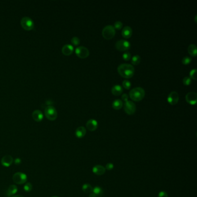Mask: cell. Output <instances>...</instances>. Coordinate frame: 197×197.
<instances>
[{
    "mask_svg": "<svg viewBox=\"0 0 197 197\" xmlns=\"http://www.w3.org/2000/svg\"><path fill=\"white\" fill-rule=\"evenodd\" d=\"M119 74L125 78H130L135 73V68L133 65L127 63H123L119 65L117 67Z\"/></svg>",
    "mask_w": 197,
    "mask_h": 197,
    "instance_id": "6da1fadb",
    "label": "cell"
},
{
    "mask_svg": "<svg viewBox=\"0 0 197 197\" xmlns=\"http://www.w3.org/2000/svg\"><path fill=\"white\" fill-rule=\"evenodd\" d=\"M130 98L135 101L142 100L145 96V90L141 87H137L131 90L129 93Z\"/></svg>",
    "mask_w": 197,
    "mask_h": 197,
    "instance_id": "7a4b0ae2",
    "label": "cell"
},
{
    "mask_svg": "<svg viewBox=\"0 0 197 197\" xmlns=\"http://www.w3.org/2000/svg\"><path fill=\"white\" fill-rule=\"evenodd\" d=\"M102 34L103 36L105 39H110L115 36L116 34V30L113 26L107 25L103 27Z\"/></svg>",
    "mask_w": 197,
    "mask_h": 197,
    "instance_id": "3957f363",
    "label": "cell"
},
{
    "mask_svg": "<svg viewBox=\"0 0 197 197\" xmlns=\"http://www.w3.org/2000/svg\"><path fill=\"white\" fill-rule=\"evenodd\" d=\"M13 181L18 184H25L27 181V175L23 172H16L13 175Z\"/></svg>",
    "mask_w": 197,
    "mask_h": 197,
    "instance_id": "277c9868",
    "label": "cell"
},
{
    "mask_svg": "<svg viewBox=\"0 0 197 197\" xmlns=\"http://www.w3.org/2000/svg\"><path fill=\"white\" fill-rule=\"evenodd\" d=\"M45 114L46 117L50 120L53 121L57 119V112L55 107L52 105L46 106L45 110Z\"/></svg>",
    "mask_w": 197,
    "mask_h": 197,
    "instance_id": "5b68a950",
    "label": "cell"
},
{
    "mask_svg": "<svg viewBox=\"0 0 197 197\" xmlns=\"http://www.w3.org/2000/svg\"><path fill=\"white\" fill-rule=\"evenodd\" d=\"M115 46L120 51H127L130 48L131 43L127 40L120 39L116 42Z\"/></svg>",
    "mask_w": 197,
    "mask_h": 197,
    "instance_id": "8992f818",
    "label": "cell"
},
{
    "mask_svg": "<svg viewBox=\"0 0 197 197\" xmlns=\"http://www.w3.org/2000/svg\"><path fill=\"white\" fill-rule=\"evenodd\" d=\"M21 25L26 30H31L34 29V24L33 20L29 17H24L21 20Z\"/></svg>",
    "mask_w": 197,
    "mask_h": 197,
    "instance_id": "52a82bcc",
    "label": "cell"
},
{
    "mask_svg": "<svg viewBox=\"0 0 197 197\" xmlns=\"http://www.w3.org/2000/svg\"><path fill=\"white\" fill-rule=\"evenodd\" d=\"M136 105L131 101H127L124 104V109L125 112L128 115H133L136 111Z\"/></svg>",
    "mask_w": 197,
    "mask_h": 197,
    "instance_id": "ba28073f",
    "label": "cell"
},
{
    "mask_svg": "<svg viewBox=\"0 0 197 197\" xmlns=\"http://www.w3.org/2000/svg\"><path fill=\"white\" fill-rule=\"evenodd\" d=\"M75 53L78 57L82 58H86L87 57L89 56L90 54L89 49L83 46L77 47L75 49Z\"/></svg>",
    "mask_w": 197,
    "mask_h": 197,
    "instance_id": "9c48e42d",
    "label": "cell"
},
{
    "mask_svg": "<svg viewBox=\"0 0 197 197\" xmlns=\"http://www.w3.org/2000/svg\"><path fill=\"white\" fill-rule=\"evenodd\" d=\"M168 101L172 105H174L178 103L179 99V94L175 91H173L169 93L168 96Z\"/></svg>",
    "mask_w": 197,
    "mask_h": 197,
    "instance_id": "30bf717a",
    "label": "cell"
},
{
    "mask_svg": "<svg viewBox=\"0 0 197 197\" xmlns=\"http://www.w3.org/2000/svg\"><path fill=\"white\" fill-rule=\"evenodd\" d=\"M186 99L189 103L194 105L197 101V94L195 92H189L186 96Z\"/></svg>",
    "mask_w": 197,
    "mask_h": 197,
    "instance_id": "8fae6325",
    "label": "cell"
},
{
    "mask_svg": "<svg viewBox=\"0 0 197 197\" xmlns=\"http://www.w3.org/2000/svg\"><path fill=\"white\" fill-rule=\"evenodd\" d=\"M86 127L90 131H94L98 127V122L95 119H90L86 123Z\"/></svg>",
    "mask_w": 197,
    "mask_h": 197,
    "instance_id": "7c38bea8",
    "label": "cell"
},
{
    "mask_svg": "<svg viewBox=\"0 0 197 197\" xmlns=\"http://www.w3.org/2000/svg\"><path fill=\"white\" fill-rule=\"evenodd\" d=\"M13 162V159L12 157L10 155L4 156L2 158L1 161L2 165L5 167H8L11 166Z\"/></svg>",
    "mask_w": 197,
    "mask_h": 197,
    "instance_id": "4fadbf2b",
    "label": "cell"
},
{
    "mask_svg": "<svg viewBox=\"0 0 197 197\" xmlns=\"http://www.w3.org/2000/svg\"><path fill=\"white\" fill-rule=\"evenodd\" d=\"M74 49V47L72 45L66 44L63 46L62 48V52L65 56H69L72 53Z\"/></svg>",
    "mask_w": 197,
    "mask_h": 197,
    "instance_id": "5bb4252c",
    "label": "cell"
},
{
    "mask_svg": "<svg viewBox=\"0 0 197 197\" xmlns=\"http://www.w3.org/2000/svg\"><path fill=\"white\" fill-rule=\"evenodd\" d=\"M105 171H106L105 168L99 165H96L94 166L93 168V173L97 175H98V176H101V175L105 173Z\"/></svg>",
    "mask_w": 197,
    "mask_h": 197,
    "instance_id": "9a60e30c",
    "label": "cell"
},
{
    "mask_svg": "<svg viewBox=\"0 0 197 197\" xmlns=\"http://www.w3.org/2000/svg\"><path fill=\"white\" fill-rule=\"evenodd\" d=\"M121 34L125 38H129L133 34V30L129 26H125L122 30Z\"/></svg>",
    "mask_w": 197,
    "mask_h": 197,
    "instance_id": "2e32d148",
    "label": "cell"
},
{
    "mask_svg": "<svg viewBox=\"0 0 197 197\" xmlns=\"http://www.w3.org/2000/svg\"><path fill=\"white\" fill-rule=\"evenodd\" d=\"M32 116L33 119L38 122L41 121L43 118V113L40 110L34 111L32 113Z\"/></svg>",
    "mask_w": 197,
    "mask_h": 197,
    "instance_id": "e0dca14e",
    "label": "cell"
},
{
    "mask_svg": "<svg viewBox=\"0 0 197 197\" xmlns=\"http://www.w3.org/2000/svg\"><path fill=\"white\" fill-rule=\"evenodd\" d=\"M86 134V129L85 127L81 126L78 127L75 131V135L78 138H82L85 136Z\"/></svg>",
    "mask_w": 197,
    "mask_h": 197,
    "instance_id": "ac0fdd59",
    "label": "cell"
},
{
    "mask_svg": "<svg viewBox=\"0 0 197 197\" xmlns=\"http://www.w3.org/2000/svg\"><path fill=\"white\" fill-rule=\"evenodd\" d=\"M123 91V89L122 86L119 84H116L112 87V93L115 96H119L122 93Z\"/></svg>",
    "mask_w": 197,
    "mask_h": 197,
    "instance_id": "d6986e66",
    "label": "cell"
},
{
    "mask_svg": "<svg viewBox=\"0 0 197 197\" xmlns=\"http://www.w3.org/2000/svg\"><path fill=\"white\" fill-rule=\"evenodd\" d=\"M17 187L15 184H12L8 187L7 191V194L8 196H12L17 192Z\"/></svg>",
    "mask_w": 197,
    "mask_h": 197,
    "instance_id": "ffe728a7",
    "label": "cell"
},
{
    "mask_svg": "<svg viewBox=\"0 0 197 197\" xmlns=\"http://www.w3.org/2000/svg\"><path fill=\"white\" fill-rule=\"evenodd\" d=\"M188 52L191 56L195 57L196 56V53H197L196 45L195 44L190 45L188 47Z\"/></svg>",
    "mask_w": 197,
    "mask_h": 197,
    "instance_id": "44dd1931",
    "label": "cell"
},
{
    "mask_svg": "<svg viewBox=\"0 0 197 197\" xmlns=\"http://www.w3.org/2000/svg\"><path fill=\"white\" fill-rule=\"evenodd\" d=\"M123 105V101L120 99H116L113 101L112 106L115 109H120Z\"/></svg>",
    "mask_w": 197,
    "mask_h": 197,
    "instance_id": "7402d4cb",
    "label": "cell"
},
{
    "mask_svg": "<svg viewBox=\"0 0 197 197\" xmlns=\"http://www.w3.org/2000/svg\"><path fill=\"white\" fill-rule=\"evenodd\" d=\"M82 190L85 193H92L93 192V188L92 186L89 184H84L82 186Z\"/></svg>",
    "mask_w": 197,
    "mask_h": 197,
    "instance_id": "603a6c76",
    "label": "cell"
},
{
    "mask_svg": "<svg viewBox=\"0 0 197 197\" xmlns=\"http://www.w3.org/2000/svg\"><path fill=\"white\" fill-rule=\"evenodd\" d=\"M93 192L97 196V197H101L103 194V190L100 187H96L93 188Z\"/></svg>",
    "mask_w": 197,
    "mask_h": 197,
    "instance_id": "cb8c5ba5",
    "label": "cell"
},
{
    "mask_svg": "<svg viewBox=\"0 0 197 197\" xmlns=\"http://www.w3.org/2000/svg\"><path fill=\"white\" fill-rule=\"evenodd\" d=\"M141 57L138 54H135L133 57L132 59H131V62H132L133 65H138L141 62Z\"/></svg>",
    "mask_w": 197,
    "mask_h": 197,
    "instance_id": "d4e9b609",
    "label": "cell"
},
{
    "mask_svg": "<svg viewBox=\"0 0 197 197\" xmlns=\"http://www.w3.org/2000/svg\"><path fill=\"white\" fill-rule=\"evenodd\" d=\"M123 86L126 89H129L131 87V83L130 81H129L127 79H125L123 81Z\"/></svg>",
    "mask_w": 197,
    "mask_h": 197,
    "instance_id": "484cf974",
    "label": "cell"
},
{
    "mask_svg": "<svg viewBox=\"0 0 197 197\" xmlns=\"http://www.w3.org/2000/svg\"><path fill=\"white\" fill-rule=\"evenodd\" d=\"M23 188H24L25 191H26V192H30L32 190V189H33V186H32L31 183L27 182V183H25Z\"/></svg>",
    "mask_w": 197,
    "mask_h": 197,
    "instance_id": "4316f807",
    "label": "cell"
},
{
    "mask_svg": "<svg viewBox=\"0 0 197 197\" xmlns=\"http://www.w3.org/2000/svg\"><path fill=\"white\" fill-rule=\"evenodd\" d=\"M123 58L125 60V61H128L129 60H130L131 57V55L129 52L128 51H126L123 54Z\"/></svg>",
    "mask_w": 197,
    "mask_h": 197,
    "instance_id": "83f0119b",
    "label": "cell"
},
{
    "mask_svg": "<svg viewBox=\"0 0 197 197\" xmlns=\"http://www.w3.org/2000/svg\"><path fill=\"white\" fill-rule=\"evenodd\" d=\"M196 69L194 68L192 69L190 71V78L191 79H193L194 80L196 79Z\"/></svg>",
    "mask_w": 197,
    "mask_h": 197,
    "instance_id": "f1b7e54d",
    "label": "cell"
},
{
    "mask_svg": "<svg viewBox=\"0 0 197 197\" xmlns=\"http://www.w3.org/2000/svg\"><path fill=\"white\" fill-rule=\"evenodd\" d=\"M71 43L75 46H78L80 43V39L77 36H74L71 39Z\"/></svg>",
    "mask_w": 197,
    "mask_h": 197,
    "instance_id": "f546056e",
    "label": "cell"
},
{
    "mask_svg": "<svg viewBox=\"0 0 197 197\" xmlns=\"http://www.w3.org/2000/svg\"><path fill=\"white\" fill-rule=\"evenodd\" d=\"M182 61V63L184 65L188 64L191 61V58L189 56H185L183 58Z\"/></svg>",
    "mask_w": 197,
    "mask_h": 197,
    "instance_id": "4dcf8cb0",
    "label": "cell"
},
{
    "mask_svg": "<svg viewBox=\"0 0 197 197\" xmlns=\"http://www.w3.org/2000/svg\"><path fill=\"white\" fill-rule=\"evenodd\" d=\"M183 83L185 85H189L191 83V79L188 76H186L183 79Z\"/></svg>",
    "mask_w": 197,
    "mask_h": 197,
    "instance_id": "1f68e13d",
    "label": "cell"
},
{
    "mask_svg": "<svg viewBox=\"0 0 197 197\" xmlns=\"http://www.w3.org/2000/svg\"><path fill=\"white\" fill-rule=\"evenodd\" d=\"M113 27H115V29H121L123 27V23L120 21H116L114 23Z\"/></svg>",
    "mask_w": 197,
    "mask_h": 197,
    "instance_id": "d6a6232c",
    "label": "cell"
},
{
    "mask_svg": "<svg viewBox=\"0 0 197 197\" xmlns=\"http://www.w3.org/2000/svg\"><path fill=\"white\" fill-rule=\"evenodd\" d=\"M114 167V165L112 163H107L106 165V166H105V169H107L108 170H111L112 169H113Z\"/></svg>",
    "mask_w": 197,
    "mask_h": 197,
    "instance_id": "836d02e7",
    "label": "cell"
},
{
    "mask_svg": "<svg viewBox=\"0 0 197 197\" xmlns=\"http://www.w3.org/2000/svg\"><path fill=\"white\" fill-rule=\"evenodd\" d=\"M158 197H168V195L165 191H162L159 192Z\"/></svg>",
    "mask_w": 197,
    "mask_h": 197,
    "instance_id": "e575fe53",
    "label": "cell"
},
{
    "mask_svg": "<svg viewBox=\"0 0 197 197\" xmlns=\"http://www.w3.org/2000/svg\"><path fill=\"white\" fill-rule=\"evenodd\" d=\"M121 98H122V99H123V101H124L125 102V101H128V96L127 94L124 93V94H123L122 95Z\"/></svg>",
    "mask_w": 197,
    "mask_h": 197,
    "instance_id": "d590c367",
    "label": "cell"
},
{
    "mask_svg": "<svg viewBox=\"0 0 197 197\" xmlns=\"http://www.w3.org/2000/svg\"><path fill=\"white\" fill-rule=\"evenodd\" d=\"M21 159H19V158H17L15 159V163L16 164V165H19L20 163H21Z\"/></svg>",
    "mask_w": 197,
    "mask_h": 197,
    "instance_id": "8d00e7d4",
    "label": "cell"
},
{
    "mask_svg": "<svg viewBox=\"0 0 197 197\" xmlns=\"http://www.w3.org/2000/svg\"><path fill=\"white\" fill-rule=\"evenodd\" d=\"M89 197H97V196L93 192H92V193L90 194Z\"/></svg>",
    "mask_w": 197,
    "mask_h": 197,
    "instance_id": "74e56055",
    "label": "cell"
},
{
    "mask_svg": "<svg viewBox=\"0 0 197 197\" xmlns=\"http://www.w3.org/2000/svg\"><path fill=\"white\" fill-rule=\"evenodd\" d=\"M12 197H24L22 195H13Z\"/></svg>",
    "mask_w": 197,
    "mask_h": 197,
    "instance_id": "f35d334b",
    "label": "cell"
},
{
    "mask_svg": "<svg viewBox=\"0 0 197 197\" xmlns=\"http://www.w3.org/2000/svg\"><path fill=\"white\" fill-rule=\"evenodd\" d=\"M196 17H197V16L195 15V22H196Z\"/></svg>",
    "mask_w": 197,
    "mask_h": 197,
    "instance_id": "ab89813d",
    "label": "cell"
},
{
    "mask_svg": "<svg viewBox=\"0 0 197 197\" xmlns=\"http://www.w3.org/2000/svg\"><path fill=\"white\" fill-rule=\"evenodd\" d=\"M52 197H58V196H53Z\"/></svg>",
    "mask_w": 197,
    "mask_h": 197,
    "instance_id": "60d3db41",
    "label": "cell"
}]
</instances>
